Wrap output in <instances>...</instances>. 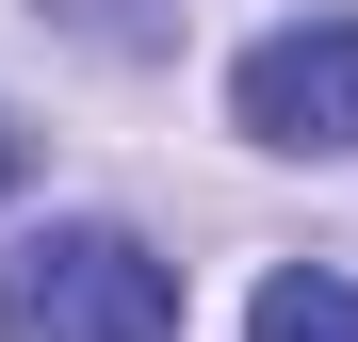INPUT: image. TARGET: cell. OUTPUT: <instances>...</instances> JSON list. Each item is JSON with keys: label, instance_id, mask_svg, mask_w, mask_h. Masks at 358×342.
<instances>
[{"label": "cell", "instance_id": "6da1fadb", "mask_svg": "<svg viewBox=\"0 0 358 342\" xmlns=\"http://www.w3.org/2000/svg\"><path fill=\"white\" fill-rule=\"evenodd\" d=\"M0 342H179V277L131 228H33L0 245Z\"/></svg>", "mask_w": 358, "mask_h": 342}, {"label": "cell", "instance_id": "7a4b0ae2", "mask_svg": "<svg viewBox=\"0 0 358 342\" xmlns=\"http://www.w3.org/2000/svg\"><path fill=\"white\" fill-rule=\"evenodd\" d=\"M228 131L277 163H342L358 147V17H293L228 66Z\"/></svg>", "mask_w": 358, "mask_h": 342}, {"label": "cell", "instance_id": "3957f363", "mask_svg": "<svg viewBox=\"0 0 358 342\" xmlns=\"http://www.w3.org/2000/svg\"><path fill=\"white\" fill-rule=\"evenodd\" d=\"M245 342H358V277H326V261H293V277H261V310H245Z\"/></svg>", "mask_w": 358, "mask_h": 342}, {"label": "cell", "instance_id": "277c9868", "mask_svg": "<svg viewBox=\"0 0 358 342\" xmlns=\"http://www.w3.org/2000/svg\"><path fill=\"white\" fill-rule=\"evenodd\" d=\"M17 180H33V131H17V114H0V196H17Z\"/></svg>", "mask_w": 358, "mask_h": 342}]
</instances>
